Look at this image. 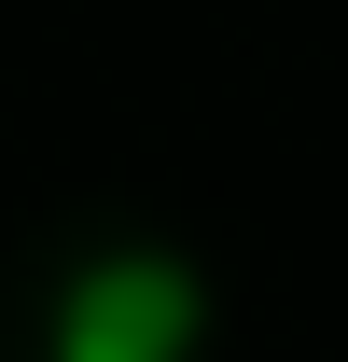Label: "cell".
I'll return each instance as SVG.
<instances>
[{
	"label": "cell",
	"instance_id": "1",
	"mask_svg": "<svg viewBox=\"0 0 348 362\" xmlns=\"http://www.w3.org/2000/svg\"><path fill=\"white\" fill-rule=\"evenodd\" d=\"M195 349H209V279L168 237H112L56 279L42 362H195Z\"/></svg>",
	"mask_w": 348,
	"mask_h": 362
}]
</instances>
